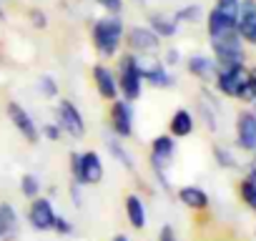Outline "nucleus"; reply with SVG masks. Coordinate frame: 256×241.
I'll return each mask as SVG.
<instances>
[{
	"label": "nucleus",
	"mask_w": 256,
	"mask_h": 241,
	"mask_svg": "<svg viewBox=\"0 0 256 241\" xmlns=\"http://www.w3.org/2000/svg\"><path fill=\"white\" fill-rule=\"evenodd\" d=\"M123 206H126V218H128V224H131L136 231L146 228V224H148L146 204H144V198H141L138 194H128L126 201H123Z\"/></svg>",
	"instance_id": "21"
},
{
	"label": "nucleus",
	"mask_w": 256,
	"mask_h": 241,
	"mask_svg": "<svg viewBox=\"0 0 256 241\" xmlns=\"http://www.w3.org/2000/svg\"><path fill=\"white\" fill-rule=\"evenodd\" d=\"M70 176L76 184L80 186H96L103 181L106 176V168H103V161L96 151H73L70 154Z\"/></svg>",
	"instance_id": "5"
},
{
	"label": "nucleus",
	"mask_w": 256,
	"mask_h": 241,
	"mask_svg": "<svg viewBox=\"0 0 256 241\" xmlns=\"http://www.w3.org/2000/svg\"><path fill=\"white\" fill-rule=\"evenodd\" d=\"M108 120H110L113 136H118V138H131V136H134V106H131V100H126V98L110 100Z\"/></svg>",
	"instance_id": "9"
},
{
	"label": "nucleus",
	"mask_w": 256,
	"mask_h": 241,
	"mask_svg": "<svg viewBox=\"0 0 256 241\" xmlns=\"http://www.w3.org/2000/svg\"><path fill=\"white\" fill-rule=\"evenodd\" d=\"M6 113H8V120L13 124V128L20 134V138H26L30 146L33 144H38V138H40V131H38V126H36V120H33V116L18 103V100H8V106H6Z\"/></svg>",
	"instance_id": "10"
},
{
	"label": "nucleus",
	"mask_w": 256,
	"mask_h": 241,
	"mask_svg": "<svg viewBox=\"0 0 256 241\" xmlns=\"http://www.w3.org/2000/svg\"><path fill=\"white\" fill-rule=\"evenodd\" d=\"M236 146L246 154L256 151V116H254V110H241L236 116Z\"/></svg>",
	"instance_id": "14"
},
{
	"label": "nucleus",
	"mask_w": 256,
	"mask_h": 241,
	"mask_svg": "<svg viewBox=\"0 0 256 241\" xmlns=\"http://www.w3.org/2000/svg\"><path fill=\"white\" fill-rule=\"evenodd\" d=\"M211 154H214V161H216L218 168H226V171H236V168H238V158L234 156L231 148H226V146H221V144H214Z\"/></svg>",
	"instance_id": "25"
},
{
	"label": "nucleus",
	"mask_w": 256,
	"mask_h": 241,
	"mask_svg": "<svg viewBox=\"0 0 256 241\" xmlns=\"http://www.w3.org/2000/svg\"><path fill=\"white\" fill-rule=\"evenodd\" d=\"M116 76H118L120 98L131 100V103L141 98V93H144V76H141V68H138V56L123 53V56L118 58Z\"/></svg>",
	"instance_id": "4"
},
{
	"label": "nucleus",
	"mask_w": 256,
	"mask_h": 241,
	"mask_svg": "<svg viewBox=\"0 0 256 241\" xmlns=\"http://www.w3.org/2000/svg\"><path fill=\"white\" fill-rule=\"evenodd\" d=\"M38 90H40V96H46V98H58V96H60L58 80H56L53 76H40V78H38Z\"/></svg>",
	"instance_id": "29"
},
{
	"label": "nucleus",
	"mask_w": 256,
	"mask_h": 241,
	"mask_svg": "<svg viewBox=\"0 0 256 241\" xmlns=\"http://www.w3.org/2000/svg\"><path fill=\"white\" fill-rule=\"evenodd\" d=\"M196 113H198V118H201V124H204L206 131H211V134L218 131V103H216V98L206 88L201 90V96L196 100Z\"/></svg>",
	"instance_id": "17"
},
{
	"label": "nucleus",
	"mask_w": 256,
	"mask_h": 241,
	"mask_svg": "<svg viewBox=\"0 0 256 241\" xmlns=\"http://www.w3.org/2000/svg\"><path fill=\"white\" fill-rule=\"evenodd\" d=\"M194 128H196L194 113L188 108H176L174 116H171V120H168V134L174 138H186V136L194 134Z\"/></svg>",
	"instance_id": "20"
},
{
	"label": "nucleus",
	"mask_w": 256,
	"mask_h": 241,
	"mask_svg": "<svg viewBox=\"0 0 256 241\" xmlns=\"http://www.w3.org/2000/svg\"><path fill=\"white\" fill-rule=\"evenodd\" d=\"M236 33L246 46H256V0H241Z\"/></svg>",
	"instance_id": "15"
},
{
	"label": "nucleus",
	"mask_w": 256,
	"mask_h": 241,
	"mask_svg": "<svg viewBox=\"0 0 256 241\" xmlns=\"http://www.w3.org/2000/svg\"><path fill=\"white\" fill-rule=\"evenodd\" d=\"M56 124L60 126L63 134H68L70 138H83L86 136V120H83V113L76 108L73 100L68 98H60L58 106H56Z\"/></svg>",
	"instance_id": "8"
},
{
	"label": "nucleus",
	"mask_w": 256,
	"mask_h": 241,
	"mask_svg": "<svg viewBox=\"0 0 256 241\" xmlns=\"http://www.w3.org/2000/svg\"><path fill=\"white\" fill-rule=\"evenodd\" d=\"M56 216H58V214H56L50 198H46V196L33 198L30 206H28V221H30V226H33L36 231H53Z\"/></svg>",
	"instance_id": "13"
},
{
	"label": "nucleus",
	"mask_w": 256,
	"mask_h": 241,
	"mask_svg": "<svg viewBox=\"0 0 256 241\" xmlns=\"http://www.w3.org/2000/svg\"><path fill=\"white\" fill-rule=\"evenodd\" d=\"M90 76H93V86H96V90H98V96H100L103 100H116V98H120L118 76H116L113 68H108L106 63H96L93 70H90Z\"/></svg>",
	"instance_id": "12"
},
{
	"label": "nucleus",
	"mask_w": 256,
	"mask_h": 241,
	"mask_svg": "<svg viewBox=\"0 0 256 241\" xmlns=\"http://www.w3.org/2000/svg\"><path fill=\"white\" fill-rule=\"evenodd\" d=\"M176 196H178V201H181L186 208H191V211H206V208L211 206L208 194H206L201 186H194V184L181 186V188L176 191Z\"/></svg>",
	"instance_id": "19"
},
{
	"label": "nucleus",
	"mask_w": 256,
	"mask_h": 241,
	"mask_svg": "<svg viewBox=\"0 0 256 241\" xmlns=\"http://www.w3.org/2000/svg\"><path fill=\"white\" fill-rule=\"evenodd\" d=\"M70 198H73V204H76V206H80V204H83V194H80V184H76V181L70 184Z\"/></svg>",
	"instance_id": "38"
},
{
	"label": "nucleus",
	"mask_w": 256,
	"mask_h": 241,
	"mask_svg": "<svg viewBox=\"0 0 256 241\" xmlns=\"http://www.w3.org/2000/svg\"><path fill=\"white\" fill-rule=\"evenodd\" d=\"M208 46H211V53H214V60H216L218 70L246 66V43L238 38L236 30L226 33L221 38H211Z\"/></svg>",
	"instance_id": "3"
},
{
	"label": "nucleus",
	"mask_w": 256,
	"mask_h": 241,
	"mask_svg": "<svg viewBox=\"0 0 256 241\" xmlns=\"http://www.w3.org/2000/svg\"><path fill=\"white\" fill-rule=\"evenodd\" d=\"M236 191H238V198L256 214V178H251L248 174L238 181V186H236Z\"/></svg>",
	"instance_id": "26"
},
{
	"label": "nucleus",
	"mask_w": 256,
	"mask_h": 241,
	"mask_svg": "<svg viewBox=\"0 0 256 241\" xmlns=\"http://www.w3.org/2000/svg\"><path fill=\"white\" fill-rule=\"evenodd\" d=\"M123 43H126L128 53H134V56H156L158 48H161V38L148 26L128 28L126 36H123Z\"/></svg>",
	"instance_id": "7"
},
{
	"label": "nucleus",
	"mask_w": 256,
	"mask_h": 241,
	"mask_svg": "<svg viewBox=\"0 0 256 241\" xmlns=\"http://www.w3.org/2000/svg\"><path fill=\"white\" fill-rule=\"evenodd\" d=\"M138 68H141V76H144V83L154 86V88H174L176 86V78L168 73V68L164 66V60L158 58H151V56H138Z\"/></svg>",
	"instance_id": "11"
},
{
	"label": "nucleus",
	"mask_w": 256,
	"mask_h": 241,
	"mask_svg": "<svg viewBox=\"0 0 256 241\" xmlns=\"http://www.w3.org/2000/svg\"><path fill=\"white\" fill-rule=\"evenodd\" d=\"M236 30V20L234 18H228L226 13H221L216 6L208 10V16H206V33H208V40L211 38H221V36H226V33H234Z\"/></svg>",
	"instance_id": "18"
},
{
	"label": "nucleus",
	"mask_w": 256,
	"mask_h": 241,
	"mask_svg": "<svg viewBox=\"0 0 256 241\" xmlns=\"http://www.w3.org/2000/svg\"><path fill=\"white\" fill-rule=\"evenodd\" d=\"M53 231L58 234V236H70L73 231H76V226H73V221H68L66 216H56V221H53Z\"/></svg>",
	"instance_id": "32"
},
{
	"label": "nucleus",
	"mask_w": 256,
	"mask_h": 241,
	"mask_svg": "<svg viewBox=\"0 0 256 241\" xmlns=\"http://www.w3.org/2000/svg\"><path fill=\"white\" fill-rule=\"evenodd\" d=\"M106 148H108V154H110L126 171H136V158H134V154L123 146V141H120L118 136H108Z\"/></svg>",
	"instance_id": "23"
},
{
	"label": "nucleus",
	"mask_w": 256,
	"mask_h": 241,
	"mask_svg": "<svg viewBox=\"0 0 256 241\" xmlns=\"http://www.w3.org/2000/svg\"><path fill=\"white\" fill-rule=\"evenodd\" d=\"M0 241H18V238H0Z\"/></svg>",
	"instance_id": "41"
},
{
	"label": "nucleus",
	"mask_w": 256,
	"mask_h": 241,
	"mask_svg": "<svg viewBox=\"0 0 256 241\" xmlns=\"http://www.w3.org/2000/svg\"><path fill=\"white\" fill-rule=\"evenodd\" d=\"M254 234H256V231H254Z\"/></svg>",
	"instance_id": "45"
},
{
	"label": "nucleus",
	"mask_w": 256,
	"mask_h": 241,
	"mask_svg": "<svg viewBox=\"0 0 256 241\" xmlns=\"http://www.w3.org/2000/svg\"><path fill=\"white\" fill-rule=\"evenodd\" d=\"M96 6H100L108 16H120L123 13V0H96Z\"/></svg>",
	"instance_id": "33"
},
{
	"label": "nucleus",
	"mask_w": 256,
	"mask_h": 241,
	"mask_svg": "<svg viewBox=\"0 0 256 241\" xmlns=\"http://www.w3.org/2000/svg\"><path fill=\"white\" fill-rule=\"evenodd\" d=\"M174 18L178 20V26L181 23H186V26H196V23H201V18H204V10H201V6H184V8H178L176 13H174Z\"/></svg>",
	"instance_id": "27"
},
{
	"label": "nucleus",
	"mask_w": 256,
	"mask_h": 241,
	"mask_svg": "<svg viewBox=\"0 0 256 241\" xmlns=\"http://www.w3.org/2000/svg\"><path fill=\"white\" fill-rule=\"evenodd\" d=\"M216 8L221 13H226L228 18L238 20V8H241V0H216Z\"/></svg>",
	"instance_id": "31"
},
{
	"label": "nucleus",
	"mask_w": 256,
	"mask_h": 241,
	"mask_svg": "<svg viewBox=\"0 0 256 241\" xmlns=\"http://www.w3.org/2000/svg\"><path fill=\"white\" fill-rule=\"evenodd\" d=\"M28 20H30V26L36 30H46L48 28V13L40 10V8H30L28 10Z\"/></svg>",
	"instance_id": "30"
},
{
	"label": "nucleus",
	"mask_w": 256,
	"mask_h": 241,
	"mask_svg": "<svg viewBox=\"0 0 256 241\" xmlns=\"http://www.w3.org/2000/svg\"><path fill=\"white\" fill-rule=\"evenodd\" d=\"M40 134H43L48 141H60V136H63V131H60L58 124H46V126L40 128Z\"/></svg>",
	"instance_id": "35"
},
{
	"label": "nucleus",
	"mask_w": 256,
	"mask_h": 241,
	"mask_svg": "<svg viewBox=\"0 0 256 241\" xmlns=\"http://www.w3.org/2000/svg\"><path fill=\"white\" fill-rule=\"evenodd\" d=\"M126 28L120 16H103L90 26V43L100 58H113L123 43Z\"/></svg>",
	"instance_id": "1"
},
{
	"label": "nucleus",
	"mask_w": 256,
	"mask_h": 241,
	"mask_svg": "<svg viewBox=\"0 0 256 241\" xmlns=\"http://www.w3.org/2000/svg\"><path fill=\"white\" fill-rule=\"evenodd\" d=\"M248 176H251V178H256V151H254V156H251V164H248Z\"/></svg>",
	"instance_id": "39"
},
{
	"label": "nucleus",
	"mask_w": 256,
	"mask_h": 241,
	"mask_svg": "<svg viewBox=\"0 0 256 241\" xmlns=\"http://www.w3.org/2000/svg\"><path fill=\"white\" fill-rule=\"evenodd\" d=\"M0 238H3V228H0Z\"/></svg>",
	"instance_id": "44"
},
{
	"label": "nucleus",
	"mask_w": 256,
	"mask_h": 241,
	"mask_svg": "<svg viewBox=\"0 0 256 241\" xmlns=\"http://www.w3.org/2000/svg\"><path fill=\"white\" fill-rule=\"evenodd\" d=\"M186 70H188L194 78H198L204 86H208V83H214V80H216L218 66H216L214 56L194 53V56H188V60H186Z\"/></svg>",
	"instance_id": "16"
},
{
	"label": "nucleus",
	"mask_w": 256,
	"mask_h": 241,
	"mask_svg": "<svg viewBox=\"0 0 256 241\" xmlns=\"http://www.w3.org/2000/svg\"><path fill=\"white\" fill-rule=\"evenodd\" d=\"M161 60H164L166 68H174V66L181 63V50H178V48H166V53H164Z\"/></svg>",
	"instance_id": "34"
},
{
	"label": "nucleus",
	"mask_w": 256,
	"mask_h": 241,
	"mask_svg": "<svg viewBox=\"0 0 256 241\" xmlns=\"http://www.w3.org/2000/svg\"><path fill=\"white\" fill-rule=\"evenodd\" d=\"M0 3H3V0H0ZM0 16H3V8H0Z\"/></svg>",
	"instance_id": "43"
},
{
	"label": "nucleus",
	"mask_w": 256,
	"mask_h": 241,
	"mask_svg": "<svg viewBox=\"0 0 256 241\" xmlns=\"http://www.w3.org/2000/svg\"><path fill=\"white\" fill-rule=\"evenodd\" d=\"M20 194H23L28 201L38 198V196H40V178H38L36 174H23V176H20Z\"/></svg>",
	"instance_id": "28"
},
{
	"label": "nucleus",
	"mask_w": 256,
	"mask_h": 241,
	"mask_svg": "<svg viewBox=\"0 0 256 241\" xmlns=\"http://www.w3.org/2000/svg\"><path fill=\"white\" fill-rule=\"evenodd\" d=\"M113 241H128V236H126V234H116Z\"/></svg>",
	"instance_id": "40"
},
{
	"label": "nucleus",
	"mask_w": 256,
	"mask_h": 241,
	"mask_svg": "<svg viewBox=\"0 0 256 241\" xmlns=\"http://www.w3.org/2000/svg\"><path fill=\"white\" fill-rule=\"evenodd\" d=\"M214 86H216V90H218L221 96H226V98H236V100L251 103V96H248V68H246V66L218 70Z\"/></svg>",
	"instance_id": "6"
},
{
	"label": "nucleus",
	"mask_w": 256,
	"mask_h": 241,
	"mask_svg": "<svg viewBox=\"0 0 256 241\" xmlns=\"http://www.w3.org/2000/svg\"><path fill=\"white\" fill-rule=\"evenodd\" d=\"M148 28L161 40H166V38H174L178 33V20L174 16H166V13H151L148 16Z\"/></svg>",
	"instance_id": "22"
},
{
	"label": "nucleus",
	"mask_w": 256,
	"mask_h": 241,
	"mask_svg": "<svg viewBox=\"0 0 256 241\" xmlns=\"http://www.w3.org/2000/svg\"><path fill=\"white\" fill-rule=\"evenodd\" d=\"M158 241H178L176 228H174L171 224H164V226L158 228Z\"/></svg>",
	"instance_id": "36"
},
{
	"label": "nucleus",
	"mask_w": 256,
	"mask_h": 241,
	"mask_svg": "<svg viewBox=\"0 0 256 241\" xmlns=\"http://www.w3.org/2000/svg\"><path fill=\"white\" fill-rule=\"evenodd\" d=\"M248 96H251V103H256V66L248 68Z\"/></svg>",
	"instance_id": "37"
},
{
	"label": "nucleus",
	"mask_w": 256,
	"mask_h": 241,
	"mask_svg": "<svg viewBox=\"0 0 256 241\" xmlns=\"http://www.w3.org/2000/svg\"><path fill=\"white\" fill-rule=\"evenodd\" d=\"M174 156H176V138L171 134H161L151 141V171L156 176V184L164 191H171V181H168V168L174 166Z\"/></svg>",
	"instance_id": "2"
},
{
	"label": "nucleus",
	"mask_w": 256,
	"mask_h": 241,
	"mask_svg": "<svg viewBox=\"0 0 256 241\" xmlns=\"http://www.w3.org/2000/svg\"><path fill=\"white\" fill-rule=\"evenodd\" d=\"M136 3H138V6H144V0H136Z\"/></svg>",
	"instance_id": "42"
},
{
	"label": "nucleus",
	"mask_w": 256,
	"mask_h": 241,
	"mask_svg": "<svg viewBox=\"0 0 256 241\" xmlns=\"http://www.w3.org/2000/svg\"><path fill=\"white\" fill-rule=\"evenodd\" d=\"M18 211L13 204L3 201L0 204V228H3V238H18Z\"/></svg>",
	"instance_id": "24"
}]
</instances>
